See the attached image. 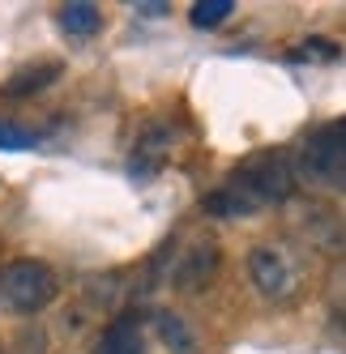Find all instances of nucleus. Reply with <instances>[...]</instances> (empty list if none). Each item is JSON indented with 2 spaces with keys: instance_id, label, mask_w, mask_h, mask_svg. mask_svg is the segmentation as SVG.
<instances>
[{
  "instance_id": "nucleus-1",
  "label": "nucleus",
  "mask_w": 346,
  "mask_h": 354,
  "mask_svg": "<svg viewBox=\"0 0 346 354\" xmlns=\"http://www.w3.org/2000/svg\"><path fill=\"white\" fill-rule=\"evenodd\" d=\"M231 188L248 201L253 209L261 205H282V201L295 192V167L282 158V154H261V158H248L239 171Z\"/></svg>"
},
{
  "instance_id": "nucleus-12",
  "label": "nucleus",
  "mask_w": 346,
  "mask_h": 354,
  "mask_svg": "<svg viewBox=\"0 0 346 354\" xmlns=\"http://www.w3.org/2000/svg\"><path fill=\"white\" fill-rule=\"evenodd\" d=\"M235 13L231 0H201V5H192V26L197 30H214L218 21H227Z\"/></svg>"
},
{
  "instance_id": "nucleus-9",
  "label": "nucleus",
  "mask_w": 346,
  "mask_h": 354,
  "mask_svg": "<svg viewBox=\"0 0 346 354\" xmlns=\"http://www.w3.org/2000/svg\"><path fill=\"white\" fill-rule=\"evenodd\" d=\"M60 77V64L56 60H43V64H30V68H21L17 77H9V86H5V94L9 98H30V94H39V90H47Z\"/></svg>"
},
{
  "instance_id": "nucleus-8",
  "label": "nucleus",
  "mask_w": 346,
  "mask_h": 354,
  "mask_svg": "<svg viewBox=\"0 0 346 354\" xmlns=\"http://www.w3.org/2000/svg\"><path fill=\"white\" fill-rule=\"evenodd\" d=\"M154 333L171 354H192L197 350V337H192V328L184 324L180 312H154Z\"/></svg>"
},
{
  "instance_id": "nucleus-6",
  "label": "nucleus",
  "mask_w": 346,
  "mask_h": 354,
  "mask_svg": "<svg viewBox=\"0 0 346 354\" xmlns=\"http://www.w3.org/2000/svg\"><path fill=\"white\" fill-rule=\"evenodd\" d=\"M167 149H171V129H167V124H145V133L137 137V149H133L137 180H150V175L163 167Z\"/></svg>"
},
{
  "instance_id": "nucleus-3",
  "label": "nucleus",
  "mask_w": 346,
  "mask_h": 354,
  "mask_svg": "<svg viewBox=\"0 0 346 354\" xmlns=\"http://www.w3.org/2000/svg\"><path fill=\"white\" fill-rule=\"evenodd\" d=\"M300 171L312 184H329L346 171V120H338L334 129H320L316 137H308L304 154H300Z\"/></svg>"
},
{
  "instance_id": "nucleus-5",
  "label": "nucleus",
  "mask_w": 346,
  "mask_h": 354,
  "mask_svg": "<svg viewBox=\"0 0 346 354\" xmlns=\"http://www.w3.org/2000/svg\"><path fill=\"white\" fill-rule=\"evenodd\" d=\"M248 277L265 299H278V295L291 290V269L274 248H253L248 252Z\"/></svg>"
},
{
  "instance_id": "nucleus-14",
  "label": "nucleus",
  "mask_w": 346,
  "mask_h": 354,
  "mask_svg": "<svg viewBox=\"0 0 346 354\" xmlns=\"http://www.w3.org/2000/svg\"><path fill=\"white\" fill-rule=\"evenodd\" d=\"M300 56H312V60H334V56H338V47H334V43H316V39H312V43H304V52H300Z\"/></svg>"
},
{
  "instance_id": "nucleus-11",
  "label": "nucleus",
  "mask_w": 346,
  "mask_h": 354,
  "mask_svg": "<svg viewBox=\"0 0 346 354\" xmlns=\"http://www.w3.org/2000/svg\"><path fill=\"white\" fill-rule=\"evenodd\" d=\"M206 214H214V218H244V214H253V205L244 201L231 184L227 188H214V192H206Z\"/></svg>"
},
{
  "instance_id": "nucleus-4",
  "label": "nucleus",
  "mask_w": 346,
  "mask_h": 354,
  "mask_svg": "<svg viewBox=\"0 0 346 354\" xmlns=\"http://www.w3.org/2000/svg\"><path fill=\"white\" fill-rule=\"evenodd\" d=\"M218 265H222L218 243L197 239V243L184 252V257H180L176 273H171V286H176L180 295H201V290H210V282L218 277Z\"/></svg>"
},
{
  "instance_id": "nucleus-2",
  "label": "nucleus",
  "mask_w": 346,
  "mask_h": 354,
  "mask_svg": "<svg viewBox=\"0 0 346 354\" xmlns=\"http://www.w3.org/2000/svg\"><path fill=\"white\" fill-rule=\"evenodd\" d=\"M0 295H5V303L13 312L35 316L56 299V273L43 261H13L5 273H0Z\"/></svg>"
},
{
  "instance_id": "nucleus-10",
  "label": "nucleus",
  "mask_w": 346,
  "mask_h": 354,
  "mask_svg": "<svg viewBox=\"0 0 346 354\" xmlns=\"http://www.w3.org/2000/svg\"><path fill=\"white\" fill-rule=\"evenodd\" d=\"M98 26H103V13L86 5V0H73V5L60 9V30L73 39H90V35H98Z\"/></svg>"
},
{
  "instance_id": "nucleus-7",
  "label": "nucleus",
  "mask_w": 346,
  "mask_h": 354,
  "mask_svg": "<svg viewBox=\"0 0 346 354\" xmlns=\"http://www.w3.org/2000/svg\"><path fill=\"white\" fill-rule=\"evenodd\" d=\"M94 354H145V346H141V328H137V316H120V320H111Z\"/></svg>"
},
{
  "instance_id": "nucleus-13",
  "label": "nucleus",
  "mask_w": 346,
  "mask_h": 354,
  "mask_svg": "<svg viewBox=\"0 0 346 354\" xmlns=\"http://www.w3.org/2000/svg\"><path fill=\"white\" fill-rule=\"evenodd\" d=\"M35 145V133L21 129L13 120H0V149H30Z\"/></svg>"
}]
</instances>
